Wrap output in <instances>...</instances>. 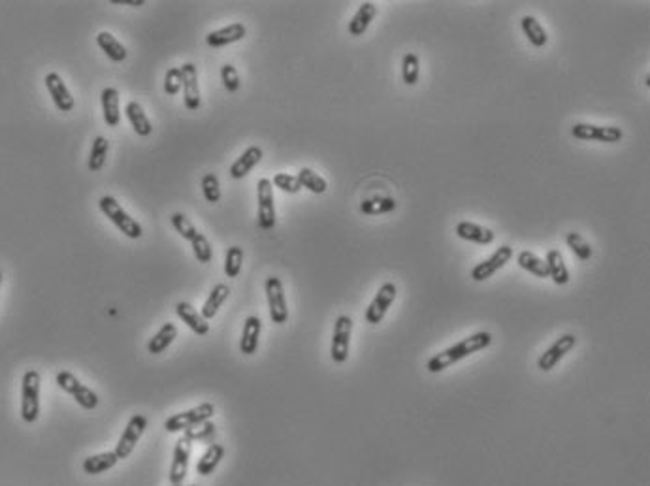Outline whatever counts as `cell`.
Masks as SVG:
<instances>
[{
    "label": "cell",
    "mask_w": 650,
    "mask_h": 486,
    "mask_svg": "<svg viewBox=\"0 0 650 486\" xmlns=\"http://www.w3.org/2000/svg\"><path fill=\"white\" fill-rule=\"evenodd\" d=\"M490 343H492V334L490 332H475V334L464 337L462 341H458L452 347H447L441 353L433 354L432 358L428 360L426 368H428L430 373H439V371L447 370V368H450L456 362L472 356L473 353H479V351L490 347Z\"/></svg>",
    "instance_id": "1"
},
{
    "label": "cell",
    "mask_w": 650,
    "mask_h": 486,
    "mask_svg": "<svg viewBox=\"0 0 650 486\" xmlns=\"http://www.w3.org/2000/svg\"><path fill=\"white\" fill-rule=\"evenodd\" d=\"M98 208H101L102 213L108 217V221L113 222L127 238H142V234H144L142 225H139L136 219H132V217L128 215L127 211L122 210L121 204H119L113 196H102V198L98 200Z\"/></svg>",
    "instance_id": "2"
},
{
    "label": "cell",
    "mask_w": 650,
    "mask_h": 486,
    "mask_svg": "<svg viewBox=\"0 0 650 486\" xmlns=\"http://www.w3.org/2000/svg\"><path fill=\"white\" fill-rule=\"evenodd\" d=\"M40 383L42 377L38 371H25L21 379V419L27 424L36 422L40 417Z\"/></svg>",
    "instance_id": "3"
},
{
    "label": "cell",
    "mask_w": 650,
    "mask_h": 486,
    "mask_svg": "<svg viewBox=\"0 0 650 486\" xmlns=\"http://www.w3.org/2000/svg\"><path fill=\"white\" fill-rule=\"evenodd\" d=\"M55 381L61 390H64V392L72 396L74 402H76L79 407L87 409V411H93V409H96L98 404H101L98 394H96L95 390H91L89 387H85L84 383L79 381L78 377L74 375V373H70V371H59Z\"/></svg>",
    "instance_id": "4"
},
{
    "label": "cell",
    "mask_w": 650,
    "mask_h": 486,
    "mask_svg": "<svg viewBox=\"0 0 650 486\" xmlns=\"http://www.w3.org/2000/svg\"><path fill=\"white\" fill-rule=\"evenodd\" d=\"M213 414H215V405H213L212 402H204V404L196 405V407L189 409V411H183V413H176L172 414V417H168L166 422H164V428H166V431H170V434L185 431L189 430V428H193V426L207 422Z\"/></svg>",
    "instance_id": "5"
},
{
    "label": "cell",
    "mask_w": 650,
    "mask_h": 486,
    "mask_svg": "<svg viewBox=\"0 0 650 486\" xmlns=\"http://www.w3.org/2000/svg\"><path fill=\"white\" fill-rule=\"evenodd\" d=\"M256 200H258V227L262 230L275 228V204H273V185L268 177L256 183Z\"/></svg>",
    "instance_id": "6"
},
{
    "label": "cell",
    "mask_w": 650,
    "mask_h": 486,
    "mask_svg": "<svg viewBox=\"0 0 650 486\" xmlns=\"http://www.w3.org/2000/svg\"><path fill=\"white\" fill-rule=\"evenodd\" d=\"M264 288H266L270 319L275 324H285L289 319V307H287V298H285L283 281L279 277H268Z\"/></svg>",
    "instance_id": "7"
},
{
    "label": "cell",
    "mask_w": 650,
    "mask_h": 486,
    "mask_svg": "<svg viewBox=\"0 0 650 486\" xmlns=\"http://www.w3.org/2000/svg\"><path fill=\"white\" fill-rule=\"evenodd\" d=\"M350 334H353V319L349 315H339L333 324L332 347H330V354L336 364H343L349 358Z\"/></svg>",
    "instance_id": "8"
},
{
    "label": "cell",
    "mask_w": 650,
    "mask_h": 486,
    "mask_svg": "<svg viewBox=\"0 0 650 486\" xmlns=\"http://www.w3.org/2000/svg\"><path fill=\"white\" fill-rule=\"evenodd\" d=\"M145 428H147V419H145V414H134L132 419L128 420L121 437H119V443L115 445L117 458L125 460L132 454L136 443L139 441V437L144 436Z\"/></svg>",
    "instance_id": "9"
},
{
    "label": "cell",
    "mask_w": 650,
    "mask_h": 486,
    "mask_svg": "<svg viewBox=\"0 0 650 486\" xmlns=\"http://www.w3.org/2000/svg\"><path fill=\"white\" fill-rule=\"evenodd\" d=\"M573 138L588 140V142H603V144H617L624 138L622 128L618 127H600L590 123H577L571 128Z\"/></svg>",
    "instance_id": "10"
},
{
    "label": "cell",
    "mask_w": 650,
    "mask_h": 486,
    "mask_svg": "<svg viewBox=\"0 0 650 486\" xmlns=\"http://www.w3.org/2000/svg\"><path fill=\"white\" fill-rule=\"evenodd\" d=\"M396 294H398V288H396L394 283H383V285H381L379 293L375 294V298L372 300V304L367 305V310H366L367 324H379V322L383 321L384 315H387V311H389V307L394 304Z\"/></svg>",
    "instance_id": "11"
},
{
    "label": "cell",
    "mask_w": 650,
    "mask_h": 486,
    "mask_svg": "<svg viewBox=\"0 0 650 486\" xmlns=\"http://www.w3.org/2000/svg\"><path fill=\"white\" fill-rule=\"evenodd\" d=\"M575 345H577V336H573V334H564V336H560L543 354H541L540 358H537V368H540L541 371H550L567 353H571L573 349H575Z\"/></svg>",
    "instance_id": "12"
},
{
    "label": "cell",
    "mask_w": 650,
    "mask_h": 486,
    "mask_svg": "<svg viewBox=\"0 0 650 486\" xmlns=\"http://www.w3.org/2000/svg\"><path fill=\"white\" fill-rule=\"evenodd\" d=\"M511 259H513V247H509V245H501V247H498V251H496L492 256H489V259L483 260V262H479V264L473 268L472 279L477 283L486 281V279H490V277L494 276L496 271L501 270V268H503V266H506Z\"/></svg>",
    "instance_id": "13"
},
{
    "label": "cell",
    "mask_w": 650,
    "mask_h": 486,
    "mask_svg": "<svg viewBox=\"0 0 650 486\" xmlns=\"http://www.w3.org/2000/svg\"><path fill=\"white\" fill-rule=\"evenodd\" d=\"M190 439L187 436L179 437L176 447H173V458H172V468H170V482L172 485H183L185 477H187V470H189V458L193 453V445Z\"/></svg>",
    "instance_id": "14"
},
{
    "label": "cell",
    "mask_w": 650,
    "mask_h": 486,
    "mask_svg": "<svg viewBox=\"0 0 650 486\" xmlns=\"http://www.w3.org/2000/svg\"><path fill=\"white\" fill-rule=\"evenodd\" d=\"M45 89L50 91V96L53 100V104L59 108L61 111H72L74 110V96L70 93V89L67 87V83L62 81V78L57 72H50L44 78Z\"/></svg>",
    "instance_id": "15"
},
{
    "label": "cell",
    "mask_w": 650,
    "mask_h": 486,
    "mask_svg": "<svg viewBox=\"0 0 650 486\" xmlns=\"http://www.w3.org/2000/svg\"><path fill=\"white\" fill-rule=\"evenodd\" d=\"M181 74H183V102L185 108L190 111H196L200 108V85H198V72L193 62H185L181 67Z\"/></svg>",
    "instance_id": "16"
},
{
    "label": "cell",
    "mask_w": 650,
    "mask_h": 486,
    "mask_svg": "<svg viewBox=\"0 0 650 486\" xmlns=\"http://www.w3.org/2000/svg\"><path fill=\"white\" fill-rule=\"evenodd\" d=\"M245 34H247V28H245L244 23H232V25H227V27L207 34L206 44L210 47H224V45L236 44L239 40H244Z\"/></svg>",
    "instance_id": "17"
},
{
    "label": "cell",
    "mask_w": 650,
    "mask_h": 486,
    "mask_svg": "<svg viewBox=\"0 0 650 486\" xmlns=\"http://www.w3.org/2000/svg\"><path fill=\"white\" fill-rule=\"evenodd\" d=\"M261 332L262 321L258 317L249 315L245 319L241 339H239V351H241L245 356H251V354L256 353V349H258V339H261Z\"/></svg>",
    "instance_id": "18"
},
{
    "label": "cell",
    "mask_w": 650,
    "mask_h": 486,
    "mask_svg": "<svg viewBox=\"0 0 650 486\" xmlns=\"http://www.w3.org/2000/svg\"><path fill=\"white\" fill-rule=\"evenodd\" d=\"M456 236L462 239H466V242L479 243V245H490L496 238L494 230H490V228L481 227V225H475V222L469 221H460L456 225Z\"/></svg>",
    "instance_id": "19"
},
{
    "label": "cell",
    "mask_w": 650,
    "mask_h": 486,
    "mask_svg": "<svg viewBox=\"0 0 650 486\" xmlns=\"http://www.w3.org/2000/svg\"><path fill=\"white\" fill-rule=\"evenodd\" d=\"M262 155H264V153H262V147H258V145H251V147H247V149L234 161V164L230 166V176H232L234 179H241V177H245L262 161Z\"/></svg>",
    "instance_id": "20"
},
{
    "label": "cell",
    "mask_w": 650,
    "mask_h": 486,
    "mask_svg": "<svg viewBox=\"0 0 650 486\" xmlns=\"http://www.w3.org/2000/svg\"><path fill=\"white\" fill-rule=\"evenodd\" d=\"M176 313L185 324L189 326L190 330L195 332L196 336H206L207 332H210V324L204 317L200 315V311H196L189 302H179L176 304Z\"/></svg>",
    "instance_id": "21"
},
{
    "label": "cell",
    "mask_w": 650,
    "mask_h": 486,
    "mask_svg": "<svg viewBox=\"0 0 650 486\" xmlns=\"http://www.w3.org/2000/svg\"><path fill=\"white\" fill-rule=\"evenodd\" d=\"M375 16H377V6L373 2H362L360 8L356 10V13L349 21L350 36H362L367 30V27L372 25Z\"/></svg>",
    "instance_id": "22"
},
{
    "label": "cell",
    "mask_w": 650,
    "mask_h": 486,
    "mask_svg": "<svg viewBox=\"0 0 650 486\" xmlns=\"http://www.w3.org/2000/svg\"><path fill=\"white\" fill-rule=\"evenodd\" d=\"M102 110H104V121L108 127H119L121 123V108H119V93L117 89L106 87L101 94Z\"/></svg>",
    "instance_id": "23"
},
{
    "label": "cell",
    "mask_w": 650,
    "mask_h": 486,
    "mask_svg": "<svg viewBox=\"0 0 650 486\" xmlns=\"http://www.w3.org/2000/svg\"><path fill=\"white\" fill-rule=\"evenodd\" d=\"M117 462H119V458H117L115 451H106V453L93 454L89 458H85L81 468L87 475H101L111 468H115Z\"/></svg>",
    "instance_id": "24"
},
{
    "label": "cell",
    "mask_w": 650,
    "mask_h": 486,
    "mask_svg": "<svg viewBox=\"0 0 650 486\" xmlns=\"http://www.w3.org/2000/svg\"><path fill=\"white\" fill-rule=\"evenodd\" d=\"M96 44H98V47L106 53L108 59H111L113 62H122L128 57L127 47H125L113 34L106 33V30H102V33L96 34Z\"/></svg>",
    "instance_id": "25"
},
{
    "label": "cell",
    "mask_w": 650,
    "mask_h": 486,
    "mask_svg": "<svg viewBox=\"0 0 650 486\" xmlns=\"http://www.w3.org/2000/svg\"><path fill=\"white\" fill-rule=\"evenodd\" d=\"M228 296H230V287H228V285H224V283L215 285L212 293H210V296L206 298V302H204V305H202L200 315L204 317L206 321L213 319V317L219 313V310H221V305L228 300Z\"/></svg>",
    "instance_id": "26"
},
{
    "label": "cell",
    "mask_w": 650,
    "mask_h": 486,
    "mask_svg": "<svg viewBox=\"0 0 650 486\" xmlns=\"http://www.w3.org/2000/svg\"><path fill=\"white\" fill-rule=\"evenodd\" d=\"M176 337H178V328L173 322H166V324L161 326V330L156 332L155 336L151 337L149 343H147V353L149 354H161L164 353L173 341H176Z\"/></svg>",
    "instance_id": "27"
},
{
    "label": "cell",
    "mask_w": 650,
    "mask_h": 486,
    "mask_svg": "<svg viewBox=\"0 0 650 486\" xmlns=\"http://www.w3.org/2000/svg\"><path fill=\"white\" fill-rule=\"evenodd\" d=\"M125 113H127V119L130 123V127L134 128V132L145 138V136H149L153 132V127H151V121L145 115L144 108L138 104V102H128L127 108H125Z\"/></svg>",
    "instance_id": "28"
},
{
    "label": "cell",
    "mask_w": 650,
    "mask_h": 486,
    "mask_svg": "<svg viewBox=\"0 0 650 486\" xmlns=\"http://www.w3.org/2000/svg\"><path fill=\"white\" fill-rule=\"evenodd\" d=\"M224 458V447L221 443H212L206 448V453L202 454V458L196 464V473L202 477L212 475L213 471L217 470V465L221 464V460Z\"/></svg>",
    "instance_id": "29"
},
{
    "label": "cell",
    "mask_w": 650,
    "mask_h": 486,
    "mask_svg": "<svg viewBox=\"0 0 650 486\" xmlns=\"http://www.w3.org/2000/svg\"><path fill=\"white\" fill-rule=\"evenodd\" d=\"M544 262L549 268V277L556 285H567L569 283V270H567L564 256L558 249H550L544 256Z\"/></svg>",
    "instance_id": "30"
},
{
    "label": "cell",
    "mask_w": 650,
    "mask_h": 486,
    "mask_svg": "<svg viewBox=\"0 0 650 486\" xmlns=\"http://www.w3.org/2000/svg\"><path fill=\"white\" fill-rule=\"evenodd\" d=\"M520 27H523V33L528 36L530 44L534 47H544L547 45V42H549L547 30L534 16H524L520 19Z\"/></svg>",
    "instance_id": "31"
},
{
    "label": "cell",
    "mask_w": 650,
    "mask_h": 486,
    "mask_svg": "<svg viewBox=\"0 0 650 486\" xmlns=\"http://www.w3.org/2000/svg\"><path fill=\"white\" fill-rule=\"evenodd\" d=\"M517 262L523 270L534 273L535 277H541V279H547V277H549L547 262H544L543 259H540L535 253H532V251H520L517 256Z\"/></svg>",
    "instance_id": "32"
},
{
    "label": "cell",
    "mask_w": 650,
    "mask_h": 486,
    "mask_svg": "<svg viewBox=\"0 0 650 486\" xmlns=\"http://www.w3.org/2000/svg\"><path fill=\"white\" fill-rule=\"evenodd\" d=\"M108 151H110V142L104 136H96L93 140V147H91L89 161H87V168L89 171H101L106 164Z\"/></svg>",
    "instance_id": "33"
},
{
    "label": "cell",
    "mask_w": 650,
    "mask_h": 486,
    "mask_svg": "<svg viewBox=\"0 0 650 486\" xmlns=\"http://www.w3.org/2000/svg\"><path fill=\"white\" fill-rule=\"evenodd\" d=\"M396 210V200L389 196H373L364 200L360 204V211L364 215H383Z\"/></svg>",
    "instance_id": "34"
},
{
    "label": "cell",
    "mask_w": 650,
    "mask_h": 486,
    "mask_svg": "<svg viewBox=\"0 0 650 486\" xmlns=\"http://www.w3.org/2000/svg\"><path fill=\"white\" fill-rule=\"evenodd\" d=\"M298 181H300L302 188H307L313 194H324L328 188V183L323 176H319L317 171H313L312 168H302L298 171Z\"/></svg>",
    "instance_id": "35"
},
{
    "label": "cell",
    "mask_w": 650,
    "mask_h": 486,
    "mask_svg": "<svg viewBox=\"0 0 650 486\" xmlns=\"http://www.w3.org/2000/svg\"><path fill=\"white\" fill-rule=\"evenodd\" d=\"M418 74H421L418 57L415 53H406L404 59H401V79H404V83L409 85V87L417 85Z\"/></svg>",
    "instance_id": "36"
},
{
    "label": "cell",
    "mask_w": 650,
    "mask_h": 486,
    "mask_svg": "<svg viewBox=\"0 0 650 486\" xmlns=\"http://www.w3.org/2000/svg\"><path fill=\"white\" fill-rule=\"evenodd\" d=\"M566 243L567 247L571 249V253L575 254L577 259L584 260V262L592 259V254H594L592 253V245H590L578 232H567Z\"/></svg>",
    "instance_id": "37"
},
{
    "label": "cell",
    "mask_w": 650,
    "mask_h": 486,
    "mask_svg": "<svg viewBox=\"0 0 650 486\" xmlns=\"http://www.w3.org/2000/svg\"><path fill=\"white\" fill-rule=\"evenodd\" d=\"M241 264H244V249L238 247V245L228 247L227 256H224V273H227V277H230V279L238 277L239 271H241Z\"/></svg>",
    "instance_id": "38"
},
{
    "label": "cell",
    "mask_w": 650,
    "mask_h": 486,
    "mask_svg": "<svg viewBox=\"0 0 650 486\" xmlns=\"http://www.w3.org/2000/svg\"><path fill=\"white\" fill-rule=\"evenodd\" d=\"M190 245H193V253H195L196 260H198L200 264H210V262H212V259H213L212 243H210V239H207L204 234L202 232L196 234L195 238H193V242H190Z\"/></svg>",
    "instance_id": "39"
},
{
    "label": "cell",
    "mask_w": 650,
    "mask_h": 486,
    "mask_svg": "<svg viewBox=\"0 0 650 486\" xmlns=\"http://www.w3.org/2000/svg\"><path fill=\"white\" fill-rule=\"evenodd\" d=\"M170 222H172V227L176 228V232H178L183 239H187V242H193V238L198 234L195 225H193L189 217L183 215V213H173V215L170 217Z\"/></svg>",
    "instance_id": "40"
},
{
    "label": "cell",
    "mask_w": 650,
    "mask_h": 486,
    "mask_svg": "<svg viewBox=\"0 0 650 486\" xmlns=\"http://www.w3.org/2000/svg\"><path fill=\"white\" fill-rule=\"evenodd\" d=\"M202 193H204V198L210 204H217L221 200V185H219V177L215 174H206L202 177Z\"/></svg>",
    "instance_id": "41"
},
{
    "label": "cell",
    "mask_w": 650,
    "mask_h": 486,
    "mask_svg": "<svg viewBox=\"0 0 650 486\" xmlns=\"http://www.w3.org/2000/svg\"><path fill=\"white\" fill-rule=\"evenodd\" d=\"M183 89V74H181V67H172L166 70L164 76V93L168 96H176Z\"/></svg>",
    "instance_id": "42"
},
{
    "label": "cell",
    "mask_w": 650,
    "mask_h": 486,
    "mask_svg": "<svg viewBox=\"0 0 650 486\" xmlns=\"http://www.w3.org/2000/svg\"><path fill=\"white\" fill-rule=\"evenodd\" d=\"M273 187H278L279 191L289 194H296L302 191V185L298 181V177L290 176V174H275L272 179Z\"/></svg>",
    "instance_id": "43"
},
{
    "label": "cell",
    "mask_w": 650,
    "mask_h": 486,
    "mask_svg": "<svg viewBox=\"0 0 650 486\" xmlns=\"http://www.w3.org/2000/svg\"><path fill=\"white\" fill-rule=\"evenodd\" d=\"M221 79L228 93H236L239 89V85H241L238 70H236V67H232V64H224V67H221Z\"/></svg>",
    "instance_id": "44"
},
{
    "label": "cell",
    "mask_w": 650,
    "mask_h": 486,
    "mask_svg": "<svg viewBox=\"0 0 650 486\" xmlns=\"http://www.w3.org/2000/svg\"><path fill=\"white\" fill-rule=\"evenodd\" d=\"M185 431H187L185 436L189 437L190 441H204L206 437L215 436V424H212V422L207 420V422H202V424H198V426H193V428H189V430H185Z\"/></svg>",
    "instance_id": "45"
},
{
    "label": "cell",
    "mask_w": 650,
    "mask_h": 486,
    "mask_svg": "<svg viewBox=\"0 0 650 486\" xmlns=\"http://www.w3.org/2000/svg\"><path fill=\"white\" fill-rule=\"evenodd\" d=\"M0 285H2V271H0Z\"/></svg>",
    "instance_id": "46"
},
{
    "label": "cell",
    "mask_w": 650,
    "mask_h": 486,
    "mask_svg": "<svg viewBox=\"0 0 650 486\" xmlns=\"http://www.w3.org/2000/svg\"><path fill=\"white\" fill-rule=\"evenodd\" d=\"M172 486H183V485H172Z\"/></svg>",
    "instance_id": "47"
},
{
    "label": "cell",
    "mask_w": 650,
    "mask_h": 486,
    "mask_svg": "<svg viewBox=\"0 0 650 486\" xmlns=\"http://www.w3.org/2000/svg\"><path fill=\"white\" fill-rule=\"evenodd\" d=\"M190 486H198V485H190Z\"/></svg>",
    "instance_id": "48"
}]
</instances>
